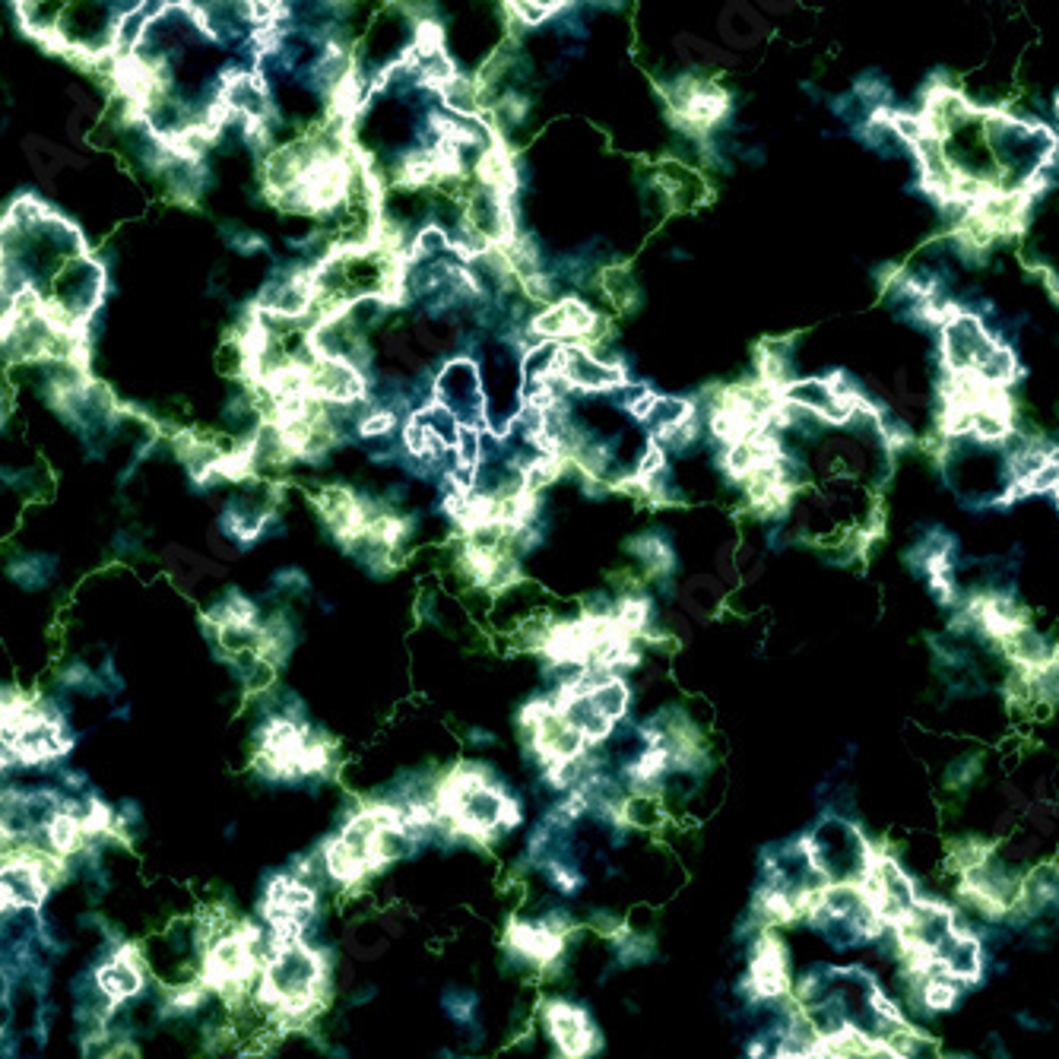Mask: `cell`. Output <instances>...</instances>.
Returning <instances> with one entry per match:
<instances>
[{
  "mask_svg": "<svg viewBox=\"0 0 1059 1059\" xmlns=\"http://www.w3.org/2000/svg\"><path fill=\"white\" fill-rule=\"evenodd\" d=\"M441 1009L457 1028L470 1031L479 1025V996L467 987H448L441 993Z\"/></svg>",
  "mask_w": 1059,
  "mask_h": 1059,
  "instance_id": "5",
  "label": "cell"
},
{
  "mask_svg": "<svg viewBox=\"0 0 1059 1059\" xmlns=\"http://www.w3.org/2000/svg\"><path fill=\"white\" fill-rule=\"evenodd\" d=\"M58 555H48V552H16L13 559L7 562V578L13 587H20L26 593H39L45 587L54 584V578H58Z\"/></svg>",
  "mask_w": 1059,
  "mask_h": 1059,
  "instance_id": "3",
  "label": "cell"
},
{
  "mask_svg": "<svg viewBox=\"0 0 1059 1059\" xmlns=\"http://www.w3.org/2000/svg\"><path fill=\"white\" fill-rule=\"evenodd\" d=\"M96 987L111 1006H130L150 990V968H146L143 945L127 942L115 955H105L96 964Z\"/></svg>",
  "mask_w": 1059,
  "mask_h": 1059,
  "instance_id": "2",
  "label": "cell"
},
{
  "mask_svg": "<svg viewBox=\"0 0 1059 1059\" xmlns=\"http://www.w3.org/2000/svg\"><path fill=\"white\" fill-rule=\"evenodd\" d=\"M543 1031L562 1059H593L600 1053V1031L590 1015L565 999H552L543 1006Z\"/></svg>",
  "mask_w": 1059,
  "mask_h": 1059,
  "instance_id": "1",
  "label": "cell"
},
{
  "mask_svg": "<svg viewBox=\"0 0 1059 1059\" xmlns=\"http://www.w3.org/2000/svg\"><path fill=\"white\" fill-rule=\"evenodd\" d=\"M692 416H698V406L695 400H685V397H654V403H650L647 416L641 419L644 425H650V432H654V438L666 435L679 429L682 422H689Z\"/></svg>",
  "mask_w": 1059,
  "mask_h": 1059,
  "instance_id": "4",
  "label": "cell"
}]
</instances>
